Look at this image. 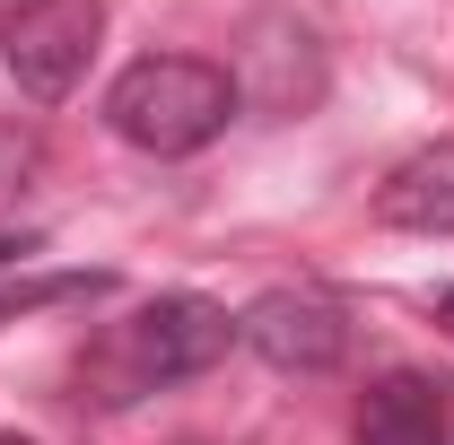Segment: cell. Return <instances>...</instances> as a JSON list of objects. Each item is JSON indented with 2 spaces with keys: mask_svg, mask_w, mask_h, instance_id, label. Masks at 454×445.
Instances as JSON below:
<instances>
[{
  "mask_svg": "<svg viewBox=\"0 0 454 445\" xmlns=\"http://www.w3.org/2000/svg\"><path fill=\"white\" fill-rule=\"evenodd\" d=\"M358 445H446V385L419 367H394L385 385H367Z\"/></svg>",
  "mask_w": 454,
  "mask_h": 445,
  "instance_id": "5",
  "label": "cell"
},
{
  "mask_svg": "<svg viewBox=\"0 0 454 445\" xmlns=\"http://www.w3.org/2000/svg\"><path fill=\"white\" fill-rule=\"evenodd\" d=\"M437 324H446V332H454V288H437Z\"/></svg>",
  "mask_w": 454,
  "mask_h": 445,
  "instance_id": "7",
  "label": "cell"
},
{
  "mask_svg": "<svg viewBox=\"0 0 454 445\" xmlns=\"http://www.w3.org/2000/svg\"><path fill=\"white\" fill-rule=\"evenodd\" d=\"M227 113H236V79H227L219 61H201V53H149V61H131L106 88L114 140H131V149H149V158H192V149H210L227 131Z\"/></svg>",
  "mask_w": 454,
  "mask_h": 445,
  "instance_id": "2",
  "label": "cell"
},
{
  "mask_svg": "<svg viewBox=\"0 0 454 445\" xmlns=\"http://www.w3.org/2000/svg\"><path fill=\"white\" fill-rule=\"evenodd\" d=\"M227 340H236L227 306L175 288V297H149L131 324H114V332L88 349V385H97V402H140V393H158V385L210 376L227 358Z\"/></svg>",
  "mask_w": 454,
  "mask_h": 445,
  "instance_id": "1",
  "label": "cell"
},
{
  "mask_svg": "<svg viewBox=\"0 0 454 445\" xmlns=\"http://www.w3.org/2000/svg\"><path fill=\"white\" fill-rule=\"evenodd\" d=\"M97 35H106V0H18L0 18V61L35 105H61L88 79Z\"/></svg>",
  "mask_w": 454,
  "mask_h": 445,
  "instance_id": "3",
  "label": "cell"
},
{
  "mask_svg": "<svg viewBox=\"0 0 454 445\" xmlns=\"http://www.w3.org/2000/svg\"><path fill=\"white\" fill-rule=\"evenodd\" d=\"M0 445H27V437H0Z\"/></svg>",
  "mask_w": 454,
  "mask_h": 445,
  "instance_id": "8",
  "label": "cell"
},
{
  "mask_svg": "<svg viewBox=\"0 0 454 445\" xmlns=\"http://www.w3.org/2000/svg\"><path fill=\"white\" fill-rule=\"evenodd\" d=\"M376 219L385 227H411V236H454V140L402 158L376 192Z\"/></svg>",
  "mask_w": 454,
  "mask_h": 445,
  "instance_id": "6",
  "label": "cell"
},
{
  "mask_svg": "<svg viewBox=\"0 0 454 445\" xmlns=\"http://www.w3.org/2000/svg\"><path fill=\"white\" fill-rule=\"evenodd\" d=\"M236 340L280 376H324V367L349 358V315L324 288H271V297H254L236 315Z\"/></svg>",
  "mask_w": 454,
  "mask_h": 445,
  "instance_id": "4",
  "label": "cell"
}]
</instances>
